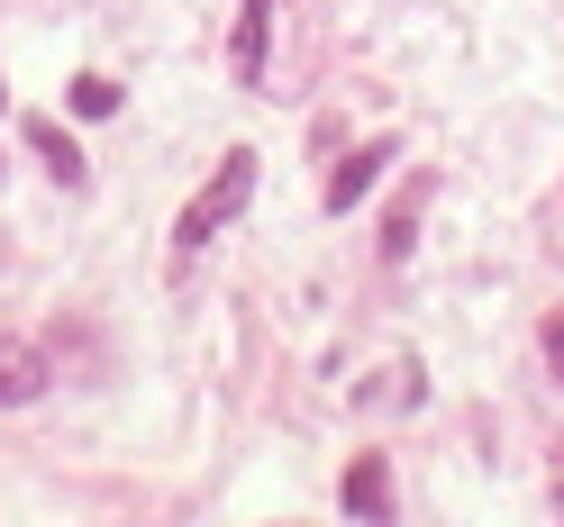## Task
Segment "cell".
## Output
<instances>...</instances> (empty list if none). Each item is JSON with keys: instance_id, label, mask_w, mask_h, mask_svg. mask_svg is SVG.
I'll return each mask as SVG.
<instances>
[{"instance_id": "3957f363", "label": "cell", "mask_w": 564, "mask_h": 527, "mask_svg": "<svg viewBox=\"0 0 564 527\" xmlns=\"http://www.w3.org/2000/svg\"><path fill=\"white\" fill-rule=\"evenodd\" d=\"M46 392V355L28 337H0V409H19V400H37Z\"/></svg>"}, {"instance_id": "ba28073f", "label": "cell", "mask_w": 564, "mask_h": 527, "mask_svg": "<svg viewBox=\"0 0 564 527\" xmlns=\"http://www.w3.org/2000/svg\"><path fill=\"white\" fill-rule=\"evenodd\" d=\"M538 345H546V373L564 382V309H555V319H546V337H538Z\"/></svg>"}, {"instance_id": "5b68a950", "label": "cell", "mask_w": 564, "mask_h": 527, "mask_svg": "<svg viewBox=\"0 0 564 527\" xmlns=\"http://www.w3.org/2000/svg\"><path fill=\"white\" fill-rule=\"evenodd\" d=\"M382 155H392V146H365V155H346V164L328 173V209H356V191L382 173Z\"/></svg>"}, {"instance_id": "277c9868", "label": "cell", "mask_w": 564, "mask_h": 527, "mask_svg": "<svg viewBox=\"0 0 564 527\" xmlns=\"http://www.w3.org/2000/svg\"><path fill=\"white\" fill-rule=\"evenodd\" d=\"M264 37H273V0L237 10V83H264Z\"/></svg>"}, {"instance_id": "8992f818", "label": "cell", "mask_w": 564, "mask_h": 527, "mask_svg": "<svg viewBox=\"0 0 564 527\" xmlns=\"http://www.w3.org/2000/svg\"><path fill=\"white\" fill-rule=\"evenodd\" d=\"M28 136H37V155L55 164V183H83V155H74V136H64L55 119H37V128H28Z\"/></svg>"}, {"instance_id": "7a4b0ae2", "label": "cell", "mask_w": 564, "mask_h": 527, "mask_svg": "<svg viewBox=\"0 0 564 527\" xmlns=\"http://www.w3.org/2000/svg\"><path fill=\"white\" fill-rule=\"evenodd\" d=\"M337 501L356 509V518H392V464H382V454H356L346 482H337Z\"/></svg>"}, {"instance_id": "6da1fadb", "label": "cell", "mask_w": 564, "mask_h": 527, "mask_svg": "<svg viewBox=\"0 0 564 527\" xmlns=\"http://www.w3.org/2000/svg\"><path fill=\"white\" fill-rule=\"evenodd\" d=\"M246 200H256V155L237 146V155H219V173H209V183L192 191V209H183V245H209V237H219Z\"/></svg>"}, {"instance_id": "52a82bcc", "label": "cell", "mask_w": 564, "mask_h": 527, "mask_svg": "<svg viewBox=\"0 0 564 527\" xmlns=\"http://www.w3.org/2000/svg\"><path fill=\"white\" fill-rule=\"evenodd\" d=\"M74 110H83V119H110V110H119V83H110V74H83V83H74Z\"/></svg>"}]
</instances>
